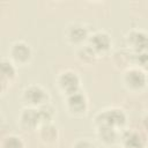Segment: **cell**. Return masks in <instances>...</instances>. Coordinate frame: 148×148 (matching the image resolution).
<instances>
[{
  "label": "cell",
  "instance_id": "cell-1",
  "mask_svg": "<svg viewBox=\"0 0 148 148\" xmlns=\"http://www.w3.org/2000/svg\"><path fill=\"white\" fill-rule=\"evenodd\" d=\"M97 121L101 126H108L113 128L114 126H119L125 123V114L117 109L108 110L98 114Z\"/></svg>",
  "mask_w": 148,
  "mask_h": 148
},
{
  "label": "cell",
  "instance_id": "cell-13",
  "mask_svg": "<svg viewBox=\"0 0 148 148\" xmlns=\"http://www.w3.org/2000/svg\"><path fill=\"white\" fill-rule=\"evenodd\" d=\"M3 148H22V142L16 136H8L3 142Z\"/></svg>",
  "mask_w": 148,
  "mask_h": 148
},
{
  "label": "cell",
  "instance_id": "cell-8",
  "mask_svg": "<svg viewBox=\"0 0 148 148\" xmlns=\"http://www.w3.org/2000/svg\"><path fill=\"white\" fill-rule=\"evenodd\" d=\"M67 102H68L69 109L75 112H81L86 108V98L82 94H79L77 91L74 94H71Z\"/></svg>",
  "mask_w": 148,
  "mask_h": 148
},
{
  "label": "cell",
  "instance_id": "cell-9",
  "mask_svg": "<svg viewBox=\"0 0 148 148\" xmlns=\"http://www.w3.org/2000/svg\"><path fill=\"white\" fill-rule=\"evenodd\" d=\"M124 143L126 148H142L143 139L136 132H127L124 135Z\"/></svg>",
  "mask_w": 148,
  "mask_h": 148
},
{
  "label": "cell",
  "instance_id": "cell-4",
  "mask_svg": "<svg viewBox=\"0 0 148 148\" xmlns=\"http://www.w3.org/2000/svg\"><path fill=\"white\" fill-rule=\"evenodd\" d=\"M125 81H126V83L131 88L139 89V88H141V87L145 86V83H146V76L139 69H131V71H128L126 73Z\"/></svg>",
  "mask_w": 148,
  "mask_h": 148
},
{
  "label": "cell",
  "instance_id": "cell-15",
  "mask_svg": "<svg viewBox=\"0 0 148 148\" xmlns=\"http://www.w3.org/2000/svg\"><path fill=\"white\" fill-rule=\"evenodd\" d=\"M38 112H39V118H40V120L49 121V120L51 119V117H52V110L49 109L47 106H42V108L38 110Z\"/></svg>",
  "mask_w": 148,
  "mask_h": 148
},
{
  "label": "cell",
  "instance_id": "cell-16",
  "mask_svg": "<svg viewBox=\"0 0 148 148\" xmlns=\"http://www.w3.org/2000/svg\"><path fill=\"white\" fill-rule=\"evenodd\" d=\"M136 61H138V64H139L141 67L148 69V51L139 53V54H138V58H136Z\"/></svg>",
  "mask_w": 148,
  "mask_h": 148
},
{
  "label": "cell",
  "instance_id": "cell-17",
  "mask_svg": "<svg viewBox=\"0 0 148 148\" xmlns=\"http://www.w3.org/2000/svg\"><path fill=\"white\" fill-rule=\"evenodd\" d=\"M143 123H145V126H146V128L148 130V117H146V119H145V121H143Z\"/></svg>",
  "mask_w": 148,
  "mask_h": 148
},
{
  "label": "cell",
  "instance_id": "cell-6",
  "mask_svg": "<svg viewBox=\"0 0 148 148\" xmlns=\"http://www.w3.org/2000/svg\"><path fill=\"white\" fill-rule=\"evenodd\" d=\"M90 46L95 51H105L110 46V38L104 32H96L91 36Z\"/></svg>",
  "mask_w": 148,
  "mask_h": 148
},
{
  "label": "cell",
  "instance_id": "cell-10",
  "mask_svg": "<svg viewBox=\"0 0 148 148\" xmlns=\"http://www.w3.org/2000/svg\"><path fill=\"white\" fill-rule=\"evenodd\" d=\"M38 120H40L39 118V112L32 109H28L24 110V112L22 113V123L25 124L27 126H35Z\"/></svg>",
  "mask_w": 148,
  "mask_h": 148
},
{
  "label": "cell",
  "instance_id": "cell-12",
  "mask_svg": "<svg viewBox=\"0 0 148 148\" xmlns=\"http://www.w3.org/2000/svg\"><path fill=\"white\" fill-rule=\"evenodd\" d=\"M99 135L101 138L105 141V142H113L117 138L116 135V132L112 127H108V126H101L99 128Z\"/></svg>",
  "mask_w": 148,
  "mask_h": 148
},
{
  "label": "cell",
  "instance_id": "cell-3",
  "mask_svg": "<svg viewBox=\"0 0 148 148\" xmlns=\"http://www.w3.org/2000/svg\"><path fill=\"white\" fill-rule=\"evenodd\" d=\"M59 83H60L61 88L64 90H66V92H68L71 95V94H74V92L77 91L79 77L72 72H66L60 76Z\"/></svg>",
  "mask_w": 148,
  "mask_h": 148
},
{
  "label": "cell",
  "instance_id": "cell-7",
  "mask_svg": "<svg viewBox=\"0 0 148 148\" xmlns=\"http://www.w3.org/2000/svg\"><path fill=\"white\" fill-rule=\"evenodd\" d=\"M12 56L17 60V61H25L30 57V49L27 44L20 42L13 45L12 49Z\"/></svg>",
  "mask_w": 148,
  "mask_h": 148
},
{
  "label": "cell",
  "instance_id": "cell-2",
  "mask_svg": "<svg viewBox=\"0 0 148 148\" xmlns=\"http://www.w3.org/2000/svg\"><path fill=\"white\" fill-rule=\"evenodd\" d=\"M127 39H128V44H131V46L134 50L139 51V53L148 51V35L147 34L142 31H133L128 35Z\"/></svg>",
  "mask_w": 148,
  "mask_h": 148
},
{
  "label": "cell",
  "instance_id": "cell-14",
  "mask_svg": "<svg viewBox=\"0 0 148 148\" xmlns=\"http://www.w3.org/2000/svg\"><path fill=\"white\" fill-rule=\"evenodd\" d=\"M1 73H2V76H3V77H5V76H6V77H12V76H14V74H15V71H14V67L12 66L10 62L3 60L2 64H1Z\"/></svg>",
  "mask_w": 148,
  "mask_h": 148
},
{
  "label": "cell",
  "instance_id": "cell-11",
  "mask_svg": "<svg viewBox=\"0 0 148 148\" xmlns=\"http://www.w3.org/2000/svg\"><path fill=\"white\" fill-rule=\"evenodd\" d=\"M86 35H87L86 29L80 25H74L68 30V38L73 42H81L86 37Z\"/></svg>",
  "mask_w": 148,
  "mask_h": 148
},
{
  "label": "cell",
  "instance_id": "cell-5",
  "mask_svg": "<svg viewBox=\"0 0 148 148\" xmlns=\"http://www.w3.org/2000/svg\"><path fill=\"white\" fill-rule=\"evenodd\" d=\"M24 98L31 104H39L45 101L46 94L38 86H30L24 91Z\"/></svg>",
  "mask_w": 148,
  "mask_h": 148
}]
</instances>
